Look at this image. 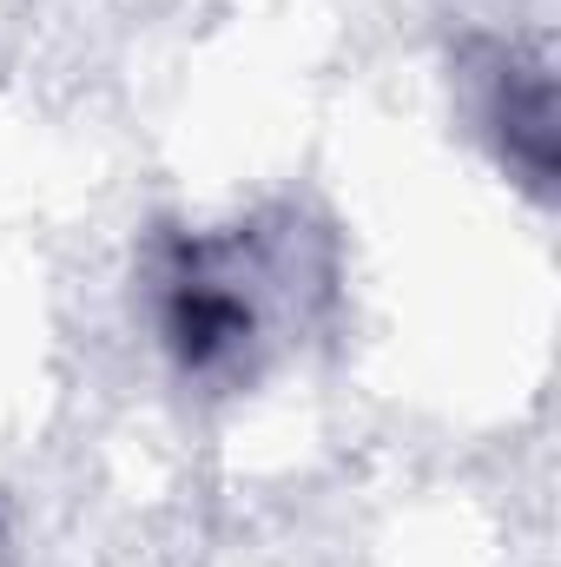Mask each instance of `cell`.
Listing matches in <instances>:
<instances>
[{"label":"cell","instance_id":"6da1fadb","mask_svg":"<svg viewBox=\"0 0 561 567\" xmlns=\"http://www.w3.org/2000/svg\"><path fill=\"white\" fill-rule=\"evenodd\" d=\"M476 120H482V133L496 140L502 165H516L536 192L549 185V172H555V106H549V73H542V60H522L516 47H489Z\"/></svg>","mask_w":561,"mask_h":567}]
</instances>
